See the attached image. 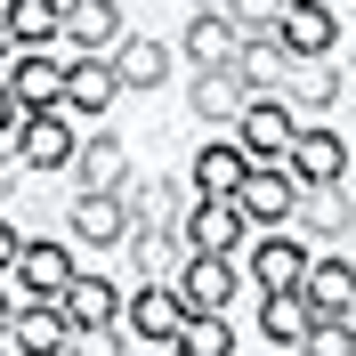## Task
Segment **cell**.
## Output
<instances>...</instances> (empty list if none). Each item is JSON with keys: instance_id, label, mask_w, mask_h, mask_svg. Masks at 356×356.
<instances>
[{"instance_id": "41", "label": "cell", "mask_w": 356, "mask_h": 356, "mask_svg": "<svg viewBox=\"0 0 356 356\" xmlns=\"http://www.w3.org/2000/svg\"><path fill=\"white\" fill-rule=\"evenodd\" d=\"M0 356H8V340H0Z\"/></svg>"}, {"instance_id": "13", "label": "cell", "mask_w": 356, "mask_h": 356, "mask_svg": "<svg viewBox=\"0 0 356 356\" xmlns=\"http://www.w3.org/2000/svg\"><path fill=\"white\" fill-rule=\"evenodd\" d=\"M122 41H130L122 0H73V8H65V49H73V57H113Z\"/></svg>"}, {"instance_id": "26", "label": "cell", "mask_w": 356, "mask_h": 356, "mask_svg": "<svg viewBox=\"0 0 356 356\" xmlns=\"http://www.w3.org/2000/svg\"><path fill=\"white\" fill-rule=\"evenodd\" d=\"M113 81H122V89H162V81H170V41L130 33V41L113 49Z\"/></svg>"}, {"instance_id": "24", "label": "cell", "mask_w": 356, "mask_h": 356, "mask_svg": "<svg viewBox=\"0 0 356 356\" xmlns=\"http://www.w3.org/2000/svg\"><path fill=\"white\" fill-rule=\"evenodd\" d=\"M0 24L17 49H65V0H8Z\"/></svg>"}, {"instance_id": "44", "label": "cell", "mask_w": 356, "mask_h": 356, "mask_svg": "<svg viewBox=\"0 0 356 356\" xmlns=\"http://www.w3.org/2000/svg\"><path fill=\"white\" fill-rule=\"evenodd\" d=\"M65 8H73V0H65Z\"/></svg>"}, {"instance_id": "7", "label": "cell", "mask_w": 356, "mask_h": 356, "mask_svg": "<svg viewBox=\"0 0 356 356\" xmlns=\"http://www.w3.org/2000/svg\"><path fill=\"white\" fill-rule=\"evenodd\" d=\"M235 211H243V227H259V235H284L291 211H300V186L284 178V162H251L243 195H235Z\"/></svg>"}, {"instance_id": "43", "label": "cell", "mask_w": 356, "mask_h": 356, "mask_svg": "<svg viewBox=\"0 0 356 356\" xmlns=\"http://www.w3.org/2000/svg\"><path fill=\"white\" fill-rule=\"evenodd\" d=\"M0 8H8V0H0Z\"/></svg>"}, {"instance_id": "9", "label": "cell", "mask_w": 356, "mask_h": 356, "mask_svg": "<svg viewBox=\"0 0 356 356\" xmlns=\"http://www.w3.org/2000/svg\"><path fill=\"white\" fill-rule=\"evenodd\" d=\"M130 146H122V130H89L81 138V154H73V186H81V195H122V186H130Z\"/></svg>"}, {"instance_id": "35", "label": "cell", "mask_w": 356, "mask_h": 356, "mask_svg": "<svg viewBox=\"0 0 356 356\" xmlns=\"http://www.w3.org/2000/svg\"><path fill=\"white\" fill-rule=\"evenodd\" d=\"M17 178H24V162H17V146H0V202L17 195Z\"/></svg>"}, {"instance_id": "25", "label": "cell", "mask_w": 356, "mask_h": 356, "mask_svg": "<svg viewBox=\"0 0 356 356\" xmlns=\"http://www.w3.org/2000/svg\"><path fill=\"white\" fill-rule=\"evenodd\" d=\"M65 348H73L65 308H17V324H8V356H65Z\"/></svg>"}, {"instance_id": "27", "label": "cell", "mask_w": 356, "mask_h": 356, "mask_svg": "<svg viewBox=\"0 0 356 356\" xmlns=\"http://www.w3.org/2000/svg\"><path fill=\"white\" fill-rule=\"evenodd\" d=\"M316 324H324V316H316L300 291H275V300H259V340H267V348H300Z\"/></svg>"}, {"instance_id": "33", "label": "cell", "mask_w": 356, "mask_h": 356, "mask_svg": "<svg viewBox=\"0 0 356 356\" xmlns=\"http://www.w3.org/2000/svg\"><path fill=\"white\" fill-rule=\"evenodd\" d=\"M65 356H130V332H122V324H106V332H73Z\"/></svg>"}, {"instance_id": "18", "label": "cell", "mask_w": 356, "mask_h": 356, "mask_svg": "<svg viewBox=\"0 0 356 356\" xmlns=\"http://www.w3.org/2000/svg\"><path fill=\"white\" fill-rule=\"evenodd\" d=\"M186 178H195L202 202H235L251 178V154L235 146V138H219V146H195V162H186Z\"/></svg>"}, {"instance_id": "38", "label": "cell", "mask_w": 356, "mask_h": 356, "mask_svg": "<svg viewBox=\"0 0 356 356\" xmlns=\"http://www.w3.org/2000/svg\"><path fill=\"white\" fill-rule=\"evenodd\" d=\"M8 57H17V41H8V24H0V73H8Z\"/></svg>"}, {"instance_id": "2", "label": "cell", "mask_w": 356, "mask_h": 356, "mask_svg": "<svg viewBox=\"0 0 356 356\" xmlns=\"http://www.w3.org/2000/svg\"><path fill=\"white\" fill-rule=\"evenodd\" d=\"M8 146H17V162H24V170L57 178V170H73V154H81V130H73V113L57 106V113H24Z\"/></svg>"}, {"instance_id": "5", "label": "cell", "mask_w": 356, "mask_h": 356, "mask_svg": "<svg viewBox=\"0 0 356 356\" xmlns=\"http://www.w3.org/2000/svg\"><path fill=\"white\" fill-rule=\"evenodd\" d=\"M275 49H284L291 65H324L340 49V17L324 0H284V24H275Z\"/></svg>"}, {"instance_id": "12", "label": "cell", "mask_w": 356, "mask_h": 356, "mask_svg": "<svg viewBox=\"0 0 356 356\" xmlns=\"http://www.w3.org/2000/svg\"><path fill=\"white\" fill-rule=\"evenodd\" d=\"M178 291H186V308H195V316H227V308H235V291H243V259H202V251H186Z\"/></svg>"}, {"instance_id": "10", "label": "cell", "mask_w": 356, "mask_h": 356, "mask_svg": "<svg viewBox=\"0 0 356 356\" xmlns=\"http://www.w3.org/2000/svg\"><path fill=\"white\" fill-rule=\"evenodd\" d=\"M291 138H300V113H291L284 97H251L243 122H235V146H243L251 162H284Z\"/></svg>"}, {"instance_id": "36", "label": "cell", "mask_w": 356, "mask_h": 356, "mask_svg": "<svg viewBox=\"0 0 356 356\" xmlns=\"http://www.w3.org/2000/svg\"><path fill=\"white\" fill-rule=\"evenodd\" d=\"M17 122H24V113H17V97H8V81H0V146L17 138Z\"/></svg>"}, {"instance_id": "19", "label": "cell", "mask_w": 356, "mask_h": 356, "mask_svg": "<svg viewBox=\"0 0 356 356\" xmlns=\"http://www.w3.org/2000/svg\"><path fill=\"white\" fill-rule=\"evenodd\" d=\"M57 308H65V324H73V332H106V324H122L130 291H113V275H73Z\"/></svg>"}, {"instance_id": "15", "label": "cell", "mask_w": 356, "mask_h": 356, "mask_svg": "<svg viewBox=\"0 0 356 356\" xmlns=\"http://www.w3.org/2000/svg\"><path fill=\"white\" fill-rule=\"evenodd\" d=\"M300 300H308L316 316H348L356 308V259H348V251H308Z\"/></svg>"}, {"instance_id": "39", "label": "cell", "mask_w": 356, "mask_h": 356, "mask_svg": "<svg viewBox=\"0 0 356 356\" xmlns=\"http://www.w3.org/2000/svg\"><path fill=\"white\" fill-rule=\"evenodd\" d=\"M195 8H227V0H195Z\"/></svg>"}, {"instance_id": "17", "label": "cell", "mask_w": 356, "mask_h": 356, "mask_svg": "<svg viewBox=\"0 0 356 356\" xmlns=\"http://www.w3.org/2000/svg\"><path fill=\"white\" fill-rule=\"evenodd\" d=\"M130 235H138V219H130V202H122V195H73V243L122 251Z\"/></svg>"}, {"instance_id": "37", "label": "cell", "mask_w": 356, "mask_h": 356, "mask_svg": "<svg viewBox=\"0 0 356 356\" xmlns=\"http://www.w3.org/2000/svg\"><path fill=\"white\" fill-rule=\"evenodd\" d=\"M17 308H24V300H17V284L0 275V340H8V324H17Z\"/></svg>"}, {"instance_id": "30", "label": "cell", "mask_w": 356, "mask_h": 356, "mask_svg": "<svg viewBox=\"0 0 356 356\" xmlns=\"http://www.w3.org/2000/svg\"><path fill=\"white\" fill-rule=\"evenodd\" d=\"M219 17L235 24V41H275V24H284V0H227Z\"/></svg>"}, {"instance_id": "16", "label": "cell", "mask_w": 356, "mask_h": 356, "mask_svg": "<svg viewBox=\"0 0 356 356\" xmlns=\"http://www.w3.org/2000/svg\"><path fill=\"white\" fill-rule=\"evenodd\" d=\"M122 81H113V57H65V113L73 122H106Z\"/></svg>"}, {"instance_id": "21", "label": "cell", "mask_w": 356, "mask_h": 356, "mask_svg": "<svg viewBox=\"0 0 356 356\" xmlns=\"http://www.w3.org/2000/svg\"><path fill=\"white\" fill-rule=\"evenodd\" d=\"M186 106H195V122H211V130H235L243 106H251V89L235 81V65H219V73H195V81H186Z\"/></svg>"}, {"instance_id": "8", "label": "cell", "mask_w": 356, "mask_h": 356, "mask_svg": "<svg viewBox=\"0 0 356 356\" xmlns=\"http://www.w3.org/2000/svg\"><path fill=\"white\" fill-rule=\"evenodd\" d=\"M300 275H308V243L300 235H259V243L243 251V284L259 291V300H275V291H300Z\"/></svg>"}, {"instance_id": "4", "label": "cell", "mask_w": 356, "mask_h": 356, "mask_svg": "<svg viewBox=\"0 0 356 356\" xmlns=\"http://www.w3.org/2000/svg\"><path fill=\"white\" fill-rule=\"evenodd\" d=\"M186 291L178 284H138L130 291V308H122V332L130 340H154V348H178V332H186Z\"/></svg>"}, {"instance_id": "22", "label": "cell", "mask_w": 356, "mask_h": 356, "mask_svg": "<svg viewBox=\"0 0 356 356\" xmlns=\"http://www.w3.org/2000/svg\"><path fill=\"white\" fill-rule=\"evenodd\" d=\"M122 259L138 267V284H178V267H186V235H170V227H138L130 243H122Z\"/></svg>"}, {"instance_id": "1", "label": "cell", "mask_w": 356, "mask_h": 356, "mask_svg": "<svg viewBox=\"0 0 356 356\" xmlns=\"http://www.w3.org/2000/svg\"><path fill=\"white\" fill-rule=\"evenodd\" d=\"M73 275H81V267H73V243H57V235H24L17 267H8V284H17L24 308H57Z\"/></svg>"}, {"instance_id": "29", "label": "cell", "mask_w": 356, "mask_h": 356, "mask_svg": "<svg viewBox=\"0 0 356 356\" xmlns=\"http://www.w3.org/2000/svg\"><path fill=\"white\" fill-rule=\"evenodd\" d=\"M284 73H291V57H284L275 41H243V49H235V81H243L251 97H275Z\"/></svg>"}, {"instance_id": "3", "label": "cell", "mask_w": 356, "mask_h": 356, "mask_svg": "<svg viewBox=\"0 0 356 356\" xmlns=\"http://www.w3.org/2000/svg\"><path fill=\"white\" fill-rule=\"evenodd\" d=\"M284 178L308 195V186H340L348 178V138L332 130V122H300V138H291L284 154Z\"/></svg>"}, {"instance_id": "32", "label": "cell", "mask_w": 356, "mask_h": 356, "mask_svg": "<svg viewBox=\"0 0 356 356\" xmlns=\"http://www.w3.org/2000/svg\"><path fill=\"white\" fill-rule=\"evenodd\" d=\"M300 356H356V324L348 316H324V324L300 340Z\"/></svg>"}, {"instance_id": "20", "label": "cell", "mask_w": 356, "mask_h": 356, "mask_svg": "<svg viewBox=\"0 0 356 356\" xmlns=\"http://www.w3.org/2000/svg\"><path fill=\"white\" fill-rule=\"evenodd\" d=\"M178 49H186V65H195V73H219V65H235V49H243V41H235V24H227L219 8H195V17L178 24Z\"/></svg>"}, {"instance_id": "42", "label": "cell", "mask_w": 356, "mask_h": 356, "mask_svg": "<svg viewBox=\"0 0 356 356\" xmlns=\"http://www.w3.org/2000/svg\"><path fill=\"white\" fill-rule=\"evenodd\" d=\"M348 324H356V308H348Z\"/></svg>"}, {"instance_id": "11", "label": "cell", "mask_w": 356, "mask_h": 356, "mask_svg": "<svg viewBox=\"0 0 356 356\" xmlns=\"http://www.w3.org/2000/svg\"><path fill=\"white\" fill-rule=\"evenodd\" d=\"M178 235H186V251H202V259H243V211H235V202H186V227H178Z\"/></svg>"}, {"instance_id": "31", "label": "cell", "mask_w": 356, "mask_h": 356, "mask_svg": "<svg viewBox=\"0 0 356 356\" xmlns=\"http://www.w3.org/2000/svg\"><path fill=\"white\" fill-rule=\"evenodd\" d=\"M178 356H235V324H227V316H186Z\"/></svg>"}, {"instance_id": "28", "label": "cell", "mask_w": 356, "mask_h": 356, "mask_svg": "<svg viewBox=\"0 0 356 356\" xmlns=\"http://www.w3.org/2000/svg\"><path fill=\"white\" fill-rule=\"evenodd\" d=\"M122 202H130V219L138 227H186V202H178V178H130L122 186Z\"/></svg>"}, {"instance_id": "40", "label": "cell", "mask_w": 356, "mask_h": 356, "mask_svg": "<svg viewBox=\"0 0 356 356\" xmlns=\"http://www.w3.org/2000/svg\"><path fill=\"white\" fill-rule=\"evenodd\" d=\"M348 73H356V49H348Z\"/></svg>"}, {"instance_id": "6", "label": "cell", "mask_w": 356, "mask_h": 356, "mask_svg": "<svg viewBox=\"0 0 356 356\" xmlns=\"http://www.w3.org/2000/svg\"><path fill=\"white\" fill-rule=\"evenodd\" d=\"M0 81H8L17 113H57L65 106V57H57V49H17Z\"/></svg>"}, {"instance_id": "14", "label": "cell", "mask_w": 356, "mask_h": 356, "mask_svg": "<svg viewBox=\"0 0 356 356\" xmlns=\"http://www.w3.org/2000/svg\"><path fill=\"white\" fill-rule=\"evenodd\" d=\"M291 227H300V243L340 251V235L356 227V195H348V186H308V195H300V211H291Z\"/></svg>"}, {"instance_id": "23", "label": "cell", "mask_w": 356, "mask_h": 356, "mask_svg": "<svg viewBox=\"0 0 356 356\" xmlns=\"http://www.w3.org/2000/svg\"><path fill=\"white\" fill-rule=\"evenodd\" d=\"M340 89H348V81H340L332 57H324V65H291L284 73V106L300 113V122H324V113L340 106Z\"/></svg>"}, {"instance_id": "34", "label": "cell", "mask_w": 356, "mask_h": 356, "mask_svg": "<svg viewBox=\"0 0 356 356\" xmlns=\"http://www.w3.org/2000/svg\"><path fill=\"white\" fill-rule=\"evenodd\" d=\"M17 251H24V235H17V219H8V211H0V275L17 267Z\"/></svg>"}]
</instances>
